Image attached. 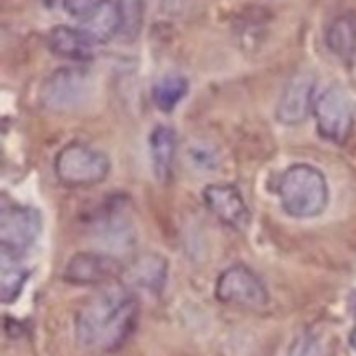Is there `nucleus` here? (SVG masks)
<instances>
[{
    "label": "nucleus",
    "mask_w": 356,
    "mask_h": 356,
    "mask_svg": "<svg viewBox=\"0 0 356 356\" xmlns=\"http://www.w3.org/2000/svg\"><path fill=\"white\" fill-rule=\"evenodd\" d=\"M138 312V299L127 285H103L76 313V341L87 350H118L134 330Z\"/></svg>",
    "instance_id": "1"
},
{
    "label": "nucleus",
    "mask_w": 356,
    "mask_h": 356,
    "mask_svg": "<svg viewBox=\"0 0 356 356\" xmlns=\"http://www.w3.org/2000/svg\"><path fill=\"white\" fill-rule=\"evenodd\" d=\"M278 200L289 216L312 219L329 205V184L320 169L309 163H294L284 170L277 186Z\"/></svg>",
    "instance_id": "2"
},
{
    "label": "nucleus",
    "mask_w": 356,
    "mask_h": 356,
    "mask_svg": "<svg viewBox=\"0 0 356 356\" xmlns=\"http://www.w3.org/2000/svg\"><path fill=\"white\" fill-rule=\"evenodd\" d=\"M111 162L101 149L73 141L63 146L54 159V174L68 188H89L110 176Z\"/></svg>",
    "instance_id": "3"
},
{
    "label": "nucleus",
    "mask_w": 356,
    "mask_h": 356,
    "mask_svg": "<svg viewBox=\"0 0 356 356\" xmlns=\"http://www.w3.org/2000/svg\"><path fill=\"white\" fill-rule=\"evenodd\" d=\"M313 115L318 134L334 145H344L355 127V108L346 90L341 87H327L316 96Z\"/></svg>",
    "instance_id": "4"
},
{
    "label": "nucleus",
    "mask_w": 356,
    "mask_h": 356,
    "mask_svg": "<svg viewBox=\"0 0 356 356\" xmlns=\"http://www.w3.org/2000/svg\"><path fill=\"white\" fill-rule=\"evenodd\" d=\"M92 82L86 70L76 66H63L54 70L40 87V101L51 111L76 110L89 97Z\"/></svg>",
    "instance_id": "5"
},
{
    "label": "nucleus",
    "mask_w": 356,
    "mask_h": 356,
    "mask_svg": "<svg viewBox=\"0 0 356 356\" xmlns=\"http://www.w3.org/2000/svg\"><path fill=\"white\" fill-rule=\"evenodd\" d=\"M216 296L222 305L245 309H263L270 302V292L259 275L243 264L226 268L216 284Z\"/></svg>",
    "instance_id": "6"
},
{
    "label": "nucleus",
    "mask_w": 356,
    "mask_h": 356,
    "mask_svg": "<svg viewBox=\"0 0 356 356\" xmlns=\"http://www.w3.org/2000/svg\"><path fill=\"white\" fill-rule=\"evenodd\" d=\"M42 232L38 211L26 205H3L0 212V250L23 256Z\"/></svg>",
    "instance_id": "7"
},
{
    "label": "nucleus",
    "mask_w": 356,
    "mask_h": 356,
    "mask_svg": "<svg viewBox=\"0 0 356 356\" xmlns=\"http://www.w3.org/2000/svg\"><path fill=\"white\" fill-rule=\"evenodd\" d=\"M125 273V266L118 257L106 252H76L70 257L63 271L66 284L90 287L117 282Z\"/></svg>",
    "instance_id": "8"
},
{
    "label": "nucleus",
    "mask_w": 356,
    "mask_h": 356,
    "mask_svg": "<svg viewBox=\"0 0 356 356\" xmlns=\"http://www.w3.org/2000/svg\"><path fill=\"white\" fill-rule=\"evenodd\" d=\"M316 79L312 73H296L282 90L277 104V120L280 124L301 125L313 113L316 101Z\"/></svg>",
    "instance_id": "9"
},
{
    "label": "nucleus",
    "mask_w": 356,
    "mask_h": 356,
    "mask_svg": "<svg viewBox=\"0 0 356 356\" xmlns=\"http://www.w3.org/2000/svg\"><path fill=\"white\" fill-rule=\"evenodd\" d=\"M204 204L221 222L236 232H243L250 225V211L243 195L235 184L214 183L202 191Z\"/></svg>",
    "instance_id": "10"
},
{
    "label": "nucleus",
    "mask_w": 356,
    "mask_h": 356,
    "mask_svg": "<svg viewBox=\"0 0 356 356\" xmlns=\"http://www.w3.org/2000/svg\"><path fill=\"white\" fill-rule=\"evenodd\" d=\"M82 28L87 37L96 45L108 44L124 28V10L118 0H101L82 19Z\"/></svg>",
    "instance_id": "11"
},
{
    "label": "nucleus",
    "mask_w": 356,
    "mask_h": 356,
    "mask_svg": "<svg viewBox=\"0 0 356 356\" xmlns=\"http://www.w3.org/2000/svg\"><path fill=\"white\" fill-rule=\"evenodd\" d=\"M94 45L82 28L59 24L47 35V47L52 54L70 61H89L94 56Z\"/></svg>",
    "instance_id": "12"
},
{
    "label": "nucleus",
    "mask_w": 356,
    "mask_h": 356,
    "mask_svg": "<svg viewBox=\"0 0 356 356\" xmlns=\"http://www.w3.org/2000/svg\"><path fill=\"white\" fill-rule=\"evenodd\" d=\"M149 159H152V169L156 181L160 183H169L172 176L174 160H176L177 149V136L170 125H156L149 132L148 139Z\"/></svg>",
    "instance_id": "13"
},
{
    "label": "nucleus",
    "mask_w": 356,
    "mask_h": 356,
    "mask_svg": "<svg viewBox=\"0 0 356 356\" xmlns=\"http://www.w3.org/2000/svg\"><path fill=\"white\" fill-rule=\"evenodd\" d=\"M125 273L136 287L159 296L169 277V261L156 252L143 254L129 266V270H125Z\"/></svg>",
    "instance_id": "14"
},
{
    "label": "nucleus",
    "mask_w": 356,
    "mask_h": 356,
    "mask_svg": "<svg viewBox=\"0 0 356 356\" xmlns=\"http://www.w3.org/2000/svg\"><path fill=\"white\" fill-rule=\"evenodd\" d=\"M325 44L336 58L350 63L356 56V14L337 16L327 28Z\"/></svg>",
    "instance_id": "15"
},
{
    "label": "nucleus",
    "mask_w": 356,
    "mask_h": 356,
    "mask_svg": "<svg viewBox=\"0 0 356 356\" xmlns=\"http://www.w3.org/2000/svg\"><path fill=\"white\" fill-rule=\"evenodd\" d=\"M17 254L0 250V298L3 305H10L19 298L28 282V271L19 263Z\"/></svg>",
    "instance_id": "16"
},
{
    "label": "nucleus",
    "mask_w": 356,
    "mask_h": 356,
    "mask_svg": "<svg viewBox=\"0 0 356 356\" xmlns=\"http://www.w3.org/2000/svg\"><path fill=\"white\" fill-rule=\"evenodd\" d=\"M188 89L190 83L183 75H165L153 86V103L160 111L169 113L186 97Z\"/></svg>",
    "instance_id": "17"
},
{
    "label": "nucleus",
    "mask_w": 356,
    "mask_h": 356,
    "mask_svg": "<svg viewBox=\"0 0 356 356\" xmlns=\"http://www.w3.org/2000/svg\"><path fill=\"white\" fill-rule=\"evenodd\" d=\"M289 356H329L327 341L316 332H305L294 341Z\"/></svg>",
    "instance_id": "18"
},
{
    "label": "nucleus",
    "mask_w": 356,
    "mask_h": 356,
    "mask_svg": "<svg viewBox=\"0 0 356 356\" xmlns=\"http://www.w3.org/2000/svg\"><path fill=\"white\" fill-rule=\"evenodd\" d=\"M186 159L190 160L193 169H200L204 172H212L219 165V156L216 149L209 145H202V143H193L188 146Z\"/></svg>",
    "instance_id": "19"
},
{
    "label": "nucleus",
    "mask_w": 356,
    "mask_h": 356,
    "mask_svg": "<svg viewBox=\"0 0 356 356\" xmlns=\"http://www.w3.org/2000/svg\"><path fill=\"white\" fill-rule=\"evenodd\" d=\"M146 0H124L122 3V10H124V28L129 24H141L143 10H145Z\"/></svg>",
    "instance_id": "20"
},
{
    "label": "nucleus",
    "mask_w": 356,
    "mask_h": 356,
    "mask_svg": "<svg viewBox=\"0 0 356 356\" xmlns=\"http://www.w3.org/2000/svg\"><path fill=\"white\" fill-rule=\"evenodd\" d=\"M101 0H65V9L70 16L79 17V19H83L94 7L99 3Z\"/></svg>",
    "instance_id": "21"
},
{
    "label": "nucleus",
    "mask_w": 356,
    "mask_h": 356,
    "mask_svg": "<svg viewBox=\"0 0 356 356\" xmlns=\"http://www.w3.org/2000/svg\"><path fill=\"white\" fill-rule=\"evenodd\" d=\"M163 7L169 10H181L186 3V0H162Z\"/></svg>",
    "instance_id": "22"
},
{
    "label": "nucleus",
    "mask_w": 356,
    "mask_h": 356,
    "mask_svg": "<svg viewBox=\"0 0 356 356\" xmlns=\"http://www.w3.org/2000/svg\"><path fill=\"white\" fill-rule=\"evenodd\" d=\"M42 3H44L47 9H56L59 3H65V0H42Z\"/></svg>",
    "instance_id": "23"
},
{
    "label": "nucleus",
    "mask_w": 356,
    "mask_h": 356,
    "mask_svg": "<svg viewBox=\"0 0 356 356\" xmlns=\"http://www.w3.org/2000/svg\"><path fill=\"white\" fill-rule=\"evenodd\" d=\"M350 341H351V346H353V350L356 351V320H355V327H353V330H351V337H350Z\"/></svg>",
    "instance_id": "24"
}]
</instances>
